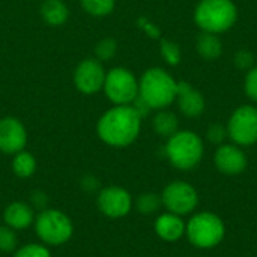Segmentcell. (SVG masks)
<instances>
[{
	"mask_svg": "<svg viewBox=\"0 0 257 257\" xmlns=\"http://www.w3.org/2000/svg\"><path fill=\"white\" fill-rule=\"evenodd\" d=\"M83 11L92 17H107L113 12L116 0H80Z\"/></svg>",
	"mask_w": 257,
	"mask_h": 257,
	"instance_id": "cell-21",
	"label": "cell"
},
{
	"mask_svg": "<svg viewBox=\"0 0 257 257\" xmlns=\"http://www.w3.org/2000/svg\"><path fill=\"white\" fill-rule=\"evenodd\" d=\"M245 93L251 101L257 102V66L248 69L245 75V84H244Z\"/></svg>",
	"mask_w": 257,
	"mask_h": 257,
	"instance_id": "cell-28",
	"label": "cell"
},
{
	"mask_svg": "<svg viewBox=\"0 0 257 257\" xmlns=\"http://www.w3.org/2000/svg\"><path fill=\"white\" fill-rule=\"evenodd\" d=\"M161 202L172 214L185 215L196 209L199 199L196 190L190 184L176 181L164 188Z\"/></svg>",
	"mask_w": 257,
	"mask_h": 257,
	"instance_id": "cell-10",
	"label": "cell"
},
{
	"mask_svg": "<svg viewBox=\"0 0 257 257\" xmlns=\"http://www.w3.org/2000/svg\"><path fill=\"white\" fill-rule=\"evenodd\" d=\"M178 81L163 68H149L139 81V96L152 108L163 110L176 101Z\"/></svg>",
	"mask_w": 257,
	"mask_h": 257,
	"instance_id": "cell-2",
	"label": "cell"
},
{
	"mask_svg": "<svg viewBox=\"0 0 257 257\" xmlns=\"http://www.w3.org/2000/svg\"><path fill=\"white\" fill-rule=\"evenodd\" d=\"M166 155L176 169L191 170L202 161L203 142L193 131H178L169 137Z\"/></svg>",
	"mask_w": 257,
	"mask_h": 257,
	"instance_id": "cell-5",
	"label": "cell"
},
{
	"mask_svg": "<svg viewBox=\"0 0 257 257\" xmlns=\"http://www.w3.org/2000/svg\"><path fill=\"white\" fill-rule=\"evenodd\" d=\"M107 71L95 57L83 59L74 71V84L77 90L83 95H93L102 90Z\"/></svg>",
	"mask_w": 257,
	"mask_h": 257,
	"instance_id": "cell-9",
	"label": "cell"
},
{
	"mask_svg": "<svg viewBox=\"0 0 257 257\" xmlns=\"http://www.w3.org/2000/svg\"><path fill=\"white\" fill-rule=\"evenodd\" d=\"M238 20V9L232 0H200L194 9V23L208 33L227 32Z\"/></svg>",
	"mask_w": 257,
	"mask_h": 257,
	"instance_id": "cell-3",
	"label": "cell"
},
{
	"mask_svg": "<svg viewBox=\"0 0 257 257\" xmlns=\"http://www.w3.org/2000/svg\"><path fill=\"white\" fill-rule=\"evenodd\" d=\"M206 137L211 143H215V145H220L224 142V139L227 137V130L220 125V123H214L208 128V133H206Z\"/></svg>",
	"mask_w": 257,
	"mask_h": 257,
	"instance_id": "cell-29",
	"label": "cell"
},
{
	"mask_svg": "<svg viewBox=\"0 0 257 257\" xmlns=\"http://www.w3.org/2000/svg\"><path fill=\"white\" fill-rule=\"evenodd\" d=\"M188 239L199 248H211L221 242L224 236V224L215 214L202 212L194 215L187 227Z\"/></svg>",
	"mask_w": 257,
	"mask_h": 257,
	"instance_id": "cell-7",
	"label": "cell"
},
{
	"mask_svg": "<svg viewBox=\"0 0 257 257\" xmlns=\"http://www.w3.org/2000/svg\"><path fill=\"white\" fill-rule=\"evenodd\" d=\"M161 205H163L161 196H157L154 193H145V194L139 196L136 200V206H137L139 212L146 214V215L157 212Z\"/></svg>",
	"mask_w": 257,
	"mask_h": 257,
	"instance_id": "cell-23",
	"label": "cell"
},
{
	"mask_svg": "<svg viewBox=\"0 0 257 257\" xmlns=\"http://www.w3.org/2000/svg\"><path fill=\"white\" fill-rule=\"evenodd\" d=\"M27 145V130L24 123L14 117L6 116L0 119V152L6 155H15L17 152L26 149Z\"/></svg>",
	"mask_w": 257,
	"mask_h": 257,
	"instance_id": "cell-12",
	"label": "cell"
},
{
	"mask_svg": "<svg viewBox=\"0 0 257 257\" xmlns=\"http://www.w3.org/2000/svg\"><path fill=\"white\" fill-rule=\"evenodd\" d=\"M35 232L47 247H59L66 244L74 235L72 220L59 209L45 208L35 217Z\"/></svg>",
	"mask_w": 257,
	"mask_h": 257,
	"instance_id": "cell-4",
	"label": "cell"
},
{
	"mask_svg": "<svg viewBox=\"0 0 257 257\" xmlns=\"http://www.w3.org/2000/svg\"><path fill=\"white\" fill-rule=\"evenodd\" d=\"M176 101H178V107L181 113L187 117L202 116L206 107L203 95L187 81H178Z\"/></svg>",
	"mask_w": 257,
	"mask_h": 257,
	"instance_id": "cell-13",
	"label": "cell"
},
{
	"mask_svg": "<svg viewBox=\"0 0 257 257\" xmlns=\"http://www.w3.org/2000/svg\"><path fill=\"white\" fill-rule=\"evenodd\" d=\"M93 53H95V59H98L99 62L111 60L117 53V42L113 38L107 36V38L96 42Z\"/></svg>",
	"mask_w": 257,
	"mask_h": 257,
	"instance_id": "cell-22",
	"label": "cell"
},
{
	"mask_svg": "<svg viewBox=\"0 0 257 257\" xmlns=\"http://www.w3.org/2000/svg\"><path fill=\"white\" fill-rule=\"evenodd\" d=\"M41 18L51 27L63 26L69 18V8L63 0H44L41 5Z\"/></svg>",
	"mask_w": 257,
	"mask_h": 257,
	"instance_id": "cell-17",
	"label": "cell"
},
{
	"mask_svg": "<svg viewBox=\"0 0 257 257\" xmlns=\"http://www.w3.org/2000/svg\"><path fill=\"white\" fill-rule=\"evenodd\" d=\"M215 166L224 175H239L247 167V157L235 145H221L215 152Z\"/></svg>",
	"mask_w": 257,
	"mask_h": 257,
	"instance_id": "cell-14",
	"label": "cell"
},
{
	"mask_svg": "<svg viewBox=\"0 0 257 257\" xmlns=\"http://www.w3.org/2000/svg\"><path fill=\"white\" fill-rule=\"evenodd\" d=\"M14 257H51V251L45 244L30 242L15 250Z\"/></svg>",
	"mask_w": 257,
	"mask_h": 257,
	"instance_id": "cell-24",
	"label": "cell"
},
{
	"mask_svg": "<svg viewBox=\"0 0 257 257\" xmlns=\"http://www.w3.org/2000/svg\"><path fill=\"white\" fill-rule=\"evenodd\" d=\"M96 205L101 214L108 218H122L130 214L133 208L131 194L119 185H110L99 191Z\"/></svg>",
	"mask_w": 257,
	"mask_h": 257,
	"instance_id": "cell-11",
	"label": "cell"
},
{
	"mask_svg": "<svg viewBox=\"0 0 257 257\" xmlns=\"http://www.w3.org/2000/svg\"><path fill=\"white\" fill-rule=\"evenodd\" d=\"M142 130V116L133 105H113L102 113L96 134L111 148H126L136 142Z\"/></svg>",
	"mask_w": 257,
	"mask_h": 257,
	"instance_id": "cell-1",
	"label": "cell"
},
{
	"mask_svg": "<svg viewBox=\"0 0 257 257\" xmlns=\"http://www.w3.org/2000/svg\"><path fill=\"white\" fill-rule=\"evenodd\" d=\"M12 172L15 173V176L21 178V179H27L32 178L36 172V158L32 152L23 149L20 152H17L15 155H12Z\"/></svg>",
	"mask_w": 257,
	"mask_h": 257,
	"instance_id": "cell-19",
	"label": "cell"
},
{
	"mask_svg": "<svg viewBox=\"0 0 257 257\" xmlns=\"http://www.w3.org/2000/svg\"><path fill=\"white\" fill-rule=\"evenodd\" d=\"M102 90L113 105H131L139 96V80L130 69L116 66L107 71Z\"/></svg>",
	"mask_w": 257,
	"mask_h": 257,
	"instance_id": "cell-6",
	"label": "cell"
},
{
	"mask_svg": "<svg viewBox=\"0 0 257 257\" xmlns=\"http://www.w3.org/2000/svg\"><path fill=\"white\" fill-rule=\"evenodd\" d=\"M227 137L239 146H250L257 142V108L242 105L236 108L227 123Z\"/></svg>",
	"mask_w": 257,
	"mask_h": 257,
	"instance_id": "cell-8",
	"label": "cell"
},
{
	"mask_svg": "<svg viewBox=\"0 0 257 257\" xmlns=\"http://www.w3.org/2000/svg\"><path fill=\"white\" fill-rule=\"evenodd\" d=\"M196 48L205 60H217L223 54V42L217 35L208 32H202L197 36Z\"/></svg>",
	"mask_w": 257,
	"mask_h": 257,
	"instance_id": "cell-18",
	"label": "cell"
},
{
	"mask_svg": "<svg viewBox=\"0 0 257 257\" xmlns=\"http://www.w3.org/2000/svg\"><path fill=\"white\" fill-rule=\"evenodd\" d=\"M45 205H47V196L42 191H33L32 193V208L42 211V209H45Z\"/></svg>",
	"mask_w": 257,
	"mask_h": 257,
	"instance_id": "cell-30",
	"label": "cell"
},
{
	"mask_svg": "<svg viewBox=\"0 0 257 257\" xmlns=\"http://www.w3.org/2000/svg\"><path fill=\"white\" fill-rule=\"evenodd\" d=\"M155 232L161 239L173 242L182 238V235L185 233V223L176 214H163L155 221Z\"/></svg>",
	"mask_w": 257,
	"mask_h": 257,
	"instance_id": "cell-16",
	"label": "cell"
},
{
	"mask_svg": "<svg viewBox=\"0 0 257 257\" xmlns=\"http://www.w3.org/2000/svg\"><path fill=\"white\" fill-rule=\"evenodd\" d=\"M35 209L26 202H12L3 211V221L11 229L24 230L35 223Z\"/></svg>",
	"mask_w": 257,
	"mask_h": 257,
	"instance_id": "cell-15",
	"label": "cell"
},
{
	"mask_svg": "<svg viewBox=\"0 0 257 257\" xmlns=\"http://www.w3.org/2000/svg\"><path fill=\"white\" fill-rule=\"evenodd\" d=\"M160 48H161L163 59L169 65H172V66L179 65V62H181V48H179L178 44H175L172 41H167V39H163L161 44H160Z\"/></svg>",
	"mask_w": 257,
	"mask_h": 257,
	"instance_id": "cell-26",
	"label": "cell"
},
{
	"mask_svg": "<svg viewBox=\"0 0 257 257\" xmlns=\"http://www.w3.org/2000/svg\"><path fill=\"white\" fill-rule=\"evenodd\" d=\"M233 63L239 69H244V71L251 69L253 68V63H254V56H253V53L250 50L242 48V50L236 51V54L233 57Z\"/></svg>",
	"mask_w": 257,
	"mask_h": 257,
	"instance_id": "cell-27",
	"label": "cell"
},
{
	"mask_svg": "<svg viewBox=\"0 0 257 257\" xmlns=\"http://www.w3.org/2000/svg\"><path fill=\"white\" fill-rule=\"evenodd\" d=\"M152 126L155 130V133L161 137H172L175 133H178L179 128V120L178 116L169 110H160L154 119H152Z\"/></svg>",
	"mask_w": 257,
	"mask_h": 257,
	"instance_id": "cell-20",
	"label": "cell"
},
{
	"mask_svg": "<svg viewBox=\"0 0 257 257\" xmlns=\"http://www.w3.org/2000/svg\"><path fill=\"white\" fill-rule=\"evenodd\" d=\"M18 247V238L14 229L9 226H0V251L2 253H12Z\"/></svg>",
	"mask_w": 257,
	"mask_h": 257,
	"instance_id": "cell-25",
	"label": "cell"
}]
</instances>
